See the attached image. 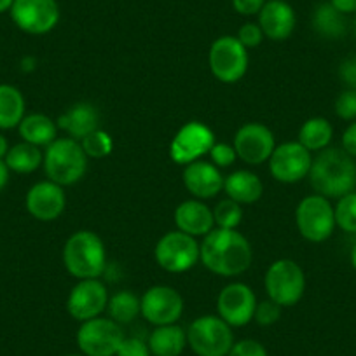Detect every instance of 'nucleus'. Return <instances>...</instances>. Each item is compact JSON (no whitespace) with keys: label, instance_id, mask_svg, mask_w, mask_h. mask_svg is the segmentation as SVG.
I'll list each match as a JSON object with an SVG mask.
<instances>
[{"label":"nucleus","instance_id":"nucleus-4","mask_svg":"<svg viewBox=\"0 0 356 356\" xmlns=\"http://www.w3.org/2000/svg\"><path fill=\"white\" fill-rule=\"evenodd\" d=\"M88 159L81 142L63 136L46 147L42 166L47 180L58 186H74L81 182L88 171Z\"/></svg>","mask_w":356,"mask_h":356},{"label":"nucleus","instance_id":"nucleus-11","mask_svg":"<svg viewBox=\"0 0 356 356\" xmlns=\"http://www.w3.org/2000/svg\"><path fill=\"white\" fill-rule=\"evenodd\" d=\"M215 145V135L201 121H189L178 129L170 143V157L175 164H187L208 156Z\"/></svg>","mask_w":356,"mask_h":356},{"label":"nucleus","instance_id":"nucleus-37","mask_svg":"<svg viewBox=\"0 0 356 356\" xmlns=\"http://www.w3.org/2000/svg\"><path fill=\"white\" fill-rule=\"evenodd\" d=\"M238 40L246 47V49H253V47H259L264 40L262 29L259 26V23H245L241 29L238 30Z\"/></svg>","mask_w":356,"mask_h":356},{"label":"nucleus","instance_id":"nucleus-15","mask_svg":"<svg viewBox=\"0 0 356 356\" xmlns=\"http://www.w3.org/2000/svg\"><path fill=\"white\" fill-rule=\"evenodd\" d=\"M257 302L252 286L241 282L229 283L217 297V313L229 327H245L253 320Z\"/></svg>","mask_w":356,"mask_h":356},{"label":"nucleus","instance_id":"nucleus-35","mask_svg":"<svg viewBox=\"0 0 356 356\" xmlns=\"http://www.w3.org/2000/svg\"><path fill=\"white\" fill-rule=\"evenodd\" d=\"M335 114L344 121H355L356 119V91L355 89H344L335 100Z\"/></svg>","mask_w":356,"mask_h":356},{"label":"nucleus","instance_id":"nucleus-40","mask_svg":"<svg viewBox=\"0 0 356 356\" xmlns=\"http://www.w3.org/2000/svg\"><path fill=\"white\" fill-rule=\"evenodd\" d=\"M339 77L348 86V89H355L356 91V54L341 61V65H339Z\"/></svg>","mask_w":356,"mask_h":356},{"label":"nucleus","instance_id":"nucleus-46","mask_svg":"<svg viewBox=\"0 0 356 356\" xmlns=\"http://www.w3.org/2000/svg\"><path fill=\"white\" fill-rule=\"evenodd\" d=\"M13 4H15V0H0V15L6 11H11Z\"/></svg>","mask_w":356,"mask_h":356},{"label":"nucleus","instance_id":"nucleus-33","mask_svg":"<svg viewBox=\"0 0 356 356\" xmlns=\"http://www.w3.org/2000/svg\"><path fill=\"white\" fill-rule=\"evenodd\" d=\"M81 145L84 149L86 156L93 157V159H104V157L111 156L112 149H114L112 136L100 128L95 129L93 133H89L86 138H82Z\"/></svg>","mask_w":356,"mask_h":356},{"label":"nucleus","instance_id":"nucleus-42","mask_svg":"<svg viewBox=\"0 0 356 356\" xmlns=\"http://www.w3.org/2000/svg\"><path fill=\"white\" fill-rule=\"evenodd\" d=\"M342 149L351 157H356V121L351 122L342 133Z\"/></svg>","mask_w":356,"mask_h":356},{"label":"nucleus","instance_id":"nucleus-39","mask_svg":"<svg viewBox=\"0 0 356 356\" xmlns=\"http://www.w3.org/2000/svg\"><path fill=\"white\" fill-rule=\"evenodd\" d=\"M115 356H150L149 344L138 337H124Z\"/></svg>","mask_w":356,"mask_h":356},{"label":"nucleus","instance_id":"nucleus-31","mask_svg":"<svg viewBox=\"0 0 356 356\" xmlns=\"http://www.w3.org/2000/svg\"><path fill=\"white\" fill-rule=\"evenodd\" d=\"M335 224L339 229L349 234H356V193L346 194L339 197L337 204L334 207Z\"/></svg>","mask_w":356,"mask_h":356},{"label":"nucleus","instance_id":"nucleus-16","mask_svg":"<svg viewBox=\"0 0 356 356\" xmlns=\"http://www.w3.org/2000/svg\"><path fill=\"white\" fill-rule=\"evenodd\" d=\"M232 147L243 163L257 166L269 161L273 150L276 149V138L262 122H246L236 131Z\"/></svg>","mask_w":356,"mask_h":356},{"label":"nucleus","instance_id":"nucleus-24","mask_svg":"<svg viewBox=\"0 0 356 356\" xmlns=\"http://www.w3.org/2000/svg\"><path fill=\"white\" fill-rule=\"evenodd\" d=\"M147 344L154 356H180L187 346V332L177 323L161 325L154 328Z\"/></svg>","mask_w":356,"mask_h":356},{"label":"nucleus","instance_id":"nucleus-18","mask_svg":"<svg viewBox=\"0 0 356 356\" xmlns=\"http://www.w3.org/2000/svg\"><path fill=\"white\" fill-rule=\"evenodd\" d=\"M26 211L40 222H53L63 215L67 208V194L63 187L51 180H42L32 186L25 197Z\"/></svg>","mask_w":356,"mask_h":356},{"label":"nucleus","instance_id":"nucleus-5","mask_svg":"<svg viewBox=\"0 0 356 356\" xmlns=\"http://www.w3.org/2000/svg\"><path fill=\"white\" fill-rule=\"evenodd\" d=\"M264 286L267 299L282 307H292L300 302L306 292V275L296 260L280 259L267 267Z\"/></svg>","mask_w":356,"mask_h":356},{"label":"nucleus","instance_id":"nucleus-22","mask_svg":"<svg viewBox=\"0 0 356 356\" xmlns=\"http://www.w3.org/2000/svg\"><path fill=\"white\" fill-rule=\"evenodd\" d=\"M58 129H63L70 138L81 142L82 138L98 129L100 124V114L97 107L88 102H79L63 112L56 121Z\"/></svg>","mask_w":356,"mask_h":356},{"label":"nucleus","instance_id":"nucleus-1","mask_svg":"<svg viewBox=\"0 0 356 356\" xmlns=\"http://www.w3.org/2000/svg\"><path fill=\"white\" fill-rule=\"evenodd\" d=\"M200 246L201 262L217 276L232 278L246 273L252 266V245L238 229L215 227L204 236Z\"/></svg>","mask_w":356,"mask_h":356},{"label":"nucleus","instance_id":"nucleus-6","mask_svg":"<svg viewBox=\"0 0 356 356\" xmlns=\"http://www.w3.org/2000/svg\"><path fill=\"white\" fill-rule=\"evenodd\" d=\"M187 344L197 356H227L234 344L232 327L218 314H204L187 328Z\"/></svg>","mask_w":356,"mask_h":356},{"label":"nucleus","instance_id":"nucleus-21","mask_svg":"<svg viewBox=\"0 0 356 356\" xmlns=\"http://www.w3.org/2000/svg\"><path fill=\"white\" fill-rule=\"evenodd\" d=\"M173 220L178 231L186 232L193 238L207 236L215 229L213 210H210L201 200H187L178 204L173 213Z\"/></svg>","mask_w":356,"mask_h":356},{"label":"nucleus","instance_id":"nucleus-28","mask_svg":"<svg viewBox=\"0 0 356 356\" xmlns=\"http://www.w3.org/2000/svg\"><path fill=\"white\" fill-rule=\"evenodd\" d=\"M332 138H334V128L330 122L325 118H311L300 126L297 142L306 147L309 152H320L330 147Z\"/></svg>","mask_w":356,"mask_h":356},{"label":"nucleus","instance_id":"nucleus-14","mask_svg":"<svg viewBox=\"0 0 356 356\" xmlns=\"http://www.w3.org/2000/svg\"><path fill=\"white\" fill-rule=\"evenodd\" d=\"M184 313L182 296L168 285H154L140 297V314L154 327L173 325Z\"/></svg>","mask_w":356,"mask_h":356},{"label":"nucleus","instance_id":"nucleus-47","mask_svg":"<svg viewBox=\"0 0 356 356\" xmlns=\"http://www.w3.org/2000/svg\"><path fill=\"white\" fill-rule=\"evenodd\" d=\"M349 259H351L353 267H355V269H356V243H355V245H353V248H351V255H349Z\"/></svg>","mask_w":356,"mask_h":356},{"label":"nucleus","instance_id":"nucleus-29","mask_svg":"<svg viewBox=\"0 0 356 356\" xmlns=\"http://www.w3.org/2000/svg\"><path fill=\"white\" fill-rule=\"evenodd\" d=\"M44 161V154L40 152V147L32 145V143H16L9 149L8 156H6L4 163L9 168V171L15 173L29 175L39 170V166Z\"/></svg>","mask_w":356,"mask_h":356},{"label":"nucleus","instance_id":"nucleus-44","mask_svg":"<svg viewBox=\"0 0 356 356\" xmlns=\"http://www.w3.org/2000/svg\"><path fill=\"white\" fill-rule=\"evenodd\" d=\"M8 180H9V168L6 166L4 161H0V191L8 186Z\"/></svg>","mask_w":356,"mask_h":356},{"label":"nucleus","instance_id":"nucleus-26","mask_svg":"<svg viewBox=\"0 0 356 356\" xmlns=\"http://www.w3.org/2000/svg\"><path fill=\"white\" fill-rule=\"evenodd\" d=\"M23 142L35 147H47L58 138V124L46 114H30L18 126Z\"/></svg>","mask_w":356,"mask_h":356},{"label":"nucleus","instance_id":"nucleus-10","mask_svg":"<svg viewBox=\"0 0 356 356\" xmlns=\"http://www.w3.org/2000/svg\"><path fill=\"white\" fill-rule=\"evenodd\" d=\"M75 341L86 356H115L124 341V332L111 318L98 316L81 323Z\"/></svg>","mask_w":356,"mask_h":356},{"label":"nucleus","instance_id":"nucleus-25","mask_svg":"<svg viewBox=\"0 0 356 356\" xmlns=\"http://www.w3.org/2000/svg\"><path fill=\"white\" fill-rule=\"evenodd\" d=\"M311 26L320 37L328 40H339L348 33L346 15L334 8L330 2H321L314 8L311 16Z\"/></svg>","mask_w":356,"mask_h":356},{"label":"nucleus","instance_id":"nucleus-7","mask_svg":"<svg viewBox=\"0 0 356 356\" xmlns=\"http://www.w3.org/2000/svg\"><path fill=\"white\" fill-rule=\"evenodd\" d=\"M154 259L166 273L180 275L193 269L200 262L201 246L196 238L177 229L159 238L154 248Z\"/></svg>","mask_w":356,"mask_h":356},{"label":"nucleus","instance_id":"nucleus-49","mask_svg":"<svg viewBox=\"0 0 356 356\" xmlns=\"http://www.w3.org/2000/svg\"><path fill=\"white\" fill-rule=\"evenodd\" d=\"M67 356H86V355H67Z\"/></svg>","mask_w":356,"mask_h":356},{"label":"nucleus","instance_id":"nucleus-48","mask_svg":"<svg viewBox=\"0 0 356 356\" xmlns=\"http://www.w3.org/2000/svg\"><path fill=\"white\" fill-rule=\"evenodd\" d=\"M353 30H355V37H356V18H355V25H353Z\"/></svg>","mask_w":356,"mask_h":356},{"label":"nucleus","instance_id":"nucleus-19","mask_svg":"<svg viewBox=\"0 0 356 356\" xmlns=\"http://www.w3.org/2000/svg\"><path fill=\"white\" fill-rule=\"evenodd\" d=\"M257 23L266 39L283 42L290 39L297 25V16L286 0H267L257 15Z\"/></svg>","mask_w":356,"mask_h":356},{"label":"nucleus","instance_id":"nucleus-9","mask_svg":"<svg viewBox=\"0 0 356 356\" xmlns=\"http://www.w3.org/2000/svg\"><path fill=\"white\" fill-rule=\"evenodd\" d=\"M296 224L299 229V234L306 241H327L337 227L330 200L320 196V194H311V196L300 200V203L296 208Z\"/></svg>","mask_w":356,"mask_h":356},{"label":"nucleus","instance_id":"nucleus-38","mask_svg":"<svg viewBox=\"0 0 356 356\" xmlns=\"http://www.w3.org/2000/svg\"><path fill=\"white\" fill-rule=\"evenodd\" d=\"M227 356H269L267 349L264 348L262 342L255 339H243L232 344L231 351Z\"/></svg>","mask_w":356,"mask_h":356},{"label":"nucleus","instance_id":"nucleus-3","mask_svg":"<svg viewBox=\"0 0 356 356\" xmlns=\"http://www.w3.org/2000/svg\"><path fill=\"white\" fill-rule=\"evenodd\" d=\"M63 266L75 280L100 278L107 269V250L97 232L77 231L63 246Z\"/></svg>","mask_w":356,"mask_h":356},{"label":"nucleus","instance_id":"nucleus-2","mask_svg":"<svg viewBox=\"0 0 356 356\" xmlns=\"http://www.w3.org/2000/svg\"><path fill=\"white\" fill-rule=\"evenodd\" d=\"M309 182L314 193L327 200H339L356 187V163L344 149L327 147L313 157Z\"/></svg>","mask_w":356,"mask_h":356},{"label":"nucleus","instance_id":"nucleus-43","mask_svg":"<svg viewBox=\"0 0 356 356\" xmlns=\"http://www.w3.org/2000/svg\"><path fill=\"white\" fill-rule=\"evenodd\" d=\"M330 4L346 16L356 13V0H330Z\"/></svg>","mask_w":356,"mask_h":356},{"label":"nucleus","instance_id":"nucleus-13","mask_svg":"<svg viewBox=\"0 0 356 356\" xmlns=\"http://www.w3.org/2000/svg\"><path fill=\"white\" fill-rule=\"evenodd\" d=\"M269 173L280 184H297L309 175L313 156L299 142L276 145L269 157Z\"/></svg>","mask_w":356,"mask_h":356},{"label":"nucleus","instance_id":"nucleus-17","mask_svg":"<svg viewBox=\"0 0 356 356\" xmlns=\"http://www.w3.org/2000/svg\"><path fill=\"white\" fill-rule=\"evenodd\" d=\"M108 304V290L98 278L79 280L67 297V311L74 320L84 321L98 318Z\"/></svg>","mask_w":356,"mask_h":356},{"label":"nucleus","instance_id":"nucleus-12","mask_svg":"<svg viewBox=\"0 0 356 356\" xmlns=\"http://www.w3.org/2000/svg\"><path fill=\"white\" fill-rule=\"evenodd\" d=\"M11 18L22 32L46 35L60 22V6L56 0H15Z\"/></svg>","mask_w":356,"mask_h":356},{"label":"nucleus","instance_id":"nucleus-27","mask_svg":"<svg viewBox=\"0 0 356 356\" xmlns=\"http://www.w3.org/2000/svg\"><path fill=\"white\" fill-rule=\"evenodd\" d=\"M25 98L11 84H0V129L18 128L25 118Z\"/></svg>","mask_w":356,"mask_h":356},{"label":"nucleus","instance_id":"nucleus-20","mask_svg":"<svg viewBox=\"0 0 356 356\" xmlns=\"http://www.w3.org/2000/svg\"><path fill=\"white\" fill-rule=\"evenodd\" d=\"M182 180L186 189L193 194L196 200H211L220 191H224V177L220 168L215 166L208 161H194L184 168Z\"/></svg>","mask_w":356,"mask_h":356},{"label":"nucleus","instance_id":"nucleus-30","mask_svg":"<svg viewBox=\"0 0 356 356\" xmlns=\"http://www.w3.org/2000/svg\"><path fill=\"white\" fill-rule=\"evenodd\" d=\"M107 313L119 325H128L140 314V297L129 290H121L108 297Z\"/></svg>","mask_w":356,"mask_h":356},{"label":"nucleus","instance_id":"nucleus-32","mask_svg":"<svg viewBox=\"0 0 356 356\" xmlns=\"http://www.w3.org/2000/svg\"><path fill=\"white\" fill-rule=\"evenodd\" d=\"M213 220L218 229H238L243 220L241 204L229 197L218 201L213 208Z\"/></svg>","mask_w":356,"mask_h":356},{"label":"nucleus","instance_id":"nucleus-41","mask_svg":"<svg viewBox=\"0 0 356 356\" xmlns=\"http://www.w3.org/2000/svg\"><path fill=\"white\" fill-rule=\"evenodd\" d=\"M267 0H232V9L241 16H257Z\"/></svg>","mask_w":356,"mask_h":356},{"label":"nucleus","instance_id":"nucleus-36","mask_svg":"<svg viewBox=\"0 0 356 356\" xmlns=\"http://www.w3.org/2000/svg\"><path fill=\"white\" fill-rule=\"evenodd\" d=\"M210 161L215 164L217 168H229L231 164H234V161L238 159V156H236V150L234 147L229 145V143H217L215 142V145L211 147L210 150Z\"/></svg>","mask_w":356,"mask_h":356},{"label":"nucleus","instance_id":"nucleus-23","mask_svg":"<svg viewBox=\"0 0 356 356\" xmlns=\"http://www.w3.org/2000/svg\"><path fill=\"white\" fill-rule=\"evenodd\" d=\"M224 193L238 204H253L262 197L264 184L253 171L238 170L224 178Z\"/></svg>","mask_w":356,"mask_h":356},{"label":"nucleus","instance_id":"nucleus-34","mask_svg":"<svg viewBox=\"0 0 356 356\" xmlns=\"http://www.w3.org/2000/svg\"><path fill=\"white\" fill-rule=\"evenodd\" d=\"M280 318H282V306H278L275 300L266 299L262 302H257L255 314H253V320L257 321V325H260V327H271Z\"/></svg>","mask_w":356,"mask_h":356},{"label":"nucleus","instance_id":"nucleus-45","mask_svg":"<svg viewBox=\"0 0 356 356\" xmlns=\"http://www.w3.org/2000/svg\"><path fill=\"white\" fill-rule=\"evenodd\" d=\"M9 152V143L8 140L4 138V136L0 135V161H4L6 156H8Z\"/></svg>","mask_w":356,"mask_h":356},{"label":"nucleus","instance_id":"nucleus-8","mask_svg":"<svg viewBox=\"0 0 356 356\" xmlns=\"http://www.w3.org/2000/svg\"><path fill=\"white\" fill-rule=\"evenodd\" d=\"M248 49L234 35H222L213 40L208 53V65L222 84H236L248 72Z\"/></svg>","mask_w":356,"mask_h":356}]
</instances>
